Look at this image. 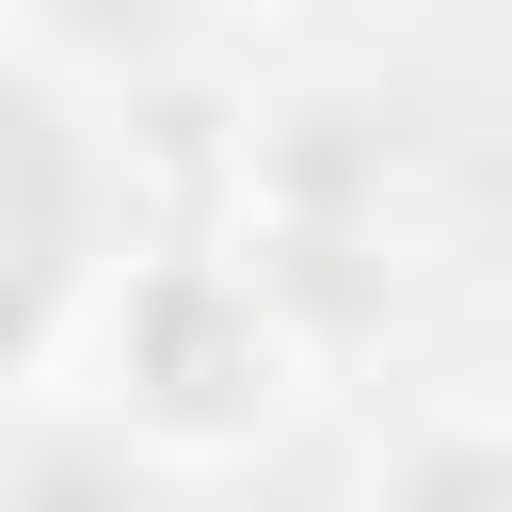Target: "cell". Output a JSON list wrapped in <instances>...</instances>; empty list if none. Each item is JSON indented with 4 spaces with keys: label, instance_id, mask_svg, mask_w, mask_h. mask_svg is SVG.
Instances as JSON below:
<instances>
[{
    "label": "cell",
    "instance_id": "6da1fadb",
    "mask_svg": "<svg viewBox=\"0 0 512 512\" xmlns=\"http://www.w3.org/2000/svg\"><path fill=\"white\" fill-rule=\"evenodd\" d=\"M64 256H80V160H64V112L32 80H0V368L32 352V320L64 304Z\"/></svg>",
    "mask_w": 512,
    "mask_h": 512
},
{
    "label": "cell",
    "instance_id": "7a4b0ae2",
    "mask_svg": "<svg viewBox=\"0 0 512 512\" xmlns=\"http://www.w3.org/2000/svg\"><path fill=\"white\" fill-rule=\"evenodd\" d=\"M400 512H512V448H496V432L416 448V464H400Z\"/></svg>",
    "mask_w": 512,
    "mask_h": 512
}]
</instances>
